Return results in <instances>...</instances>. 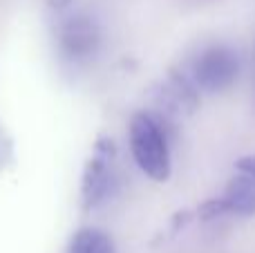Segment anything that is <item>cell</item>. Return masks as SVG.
Returning a JSON list of instances; mask_svg holds the SVG:
<instances>
[{"mask_svg": "<svg viewBox=\"0 0 255 253\" xmlns=\"http://www.w3.org/2000/svg\"><path fill=\"white\" fill-rule=\"evenodd\" d=\"M130 150L136 166L154 182L170 177V148L161 126L145 112L130 119Z\"/></svg>", "mask_w": 255, "mask_h": 253, "instance_id": "1", "label": "cell"}, {"mask_svg": "<svg viewBox=\"0 0 255 253\" xmlns=\"http://www.w3.org/2000/svg\"><path fill=\"white\" fill-rule=\"evenodd\" d=\"M240 76V58L226 45L206 47L193 63V79L197 88L204 92H224L238 81Z\"/></svg>", "mask_w": 255, "mask_h": 253, "instance_id": "2", "label": "cell"}, {"mask_svg": "<svg viewBox=\"0 0 255 253\" xmlns=\"http://www.w3.org/2000/svg\"><path fill=\"white\" fill-rule=\"evenodd\" d=\"M58 40H61V49L65 52V56L81 61V58L92 56L99 49L101 34H99L97 22L90 20L88 16H72L61 27Z\"/></svg>", "mask_w": 255, "mask_h": 253, "instance_id": "3", "label": "cell"}, {"mask_svg": "<svg viewBox=\"0 0 255 253\" xmlns=\"http://www.w3.org/2000/svg\"><path fill=\"white\" fill-rule=\"evenodd\" d=\"M226 206V213L238 215H253L255 213V177L238 175L229 182L222 197Z\"/></svg>", "mask_w": 255, "mask_h": 253, "instance_id": "4", "label": "cell"}, {"mask_svg": "<svg viewBox=\"0 0 255 253\" xmlns=\"http://www.w3.org/2000/svg\"><path fill=\"white\" fill-rule=\"evenodd\" d=\"M70 253H117L115 242L108 233L99 231V229H81L74 238H72Z\"/></svg>", "mask_w": 255, "mask_h": 253, "instance_id": "5", "label": "cell"}, {"mask_svg": "<svg viewBox=\"0 0 255 253\" xmlns=\"http://www.w3.org/2000/svg\"><path fill=\"white\" fill-rule=\"evenodd\" d=\"M238 168L242 175L255 177V155H247V157H242V159H238Z\"/></svg>", "mask_w": 255, "mask_h": 253, "instance_id": "6", "label": "cell"}]
</instances>
